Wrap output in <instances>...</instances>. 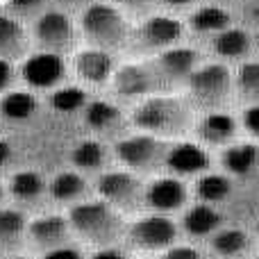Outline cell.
I'll return each instance as SVG.
<instances>
[{
    "label": "cell",
    "instance_id": "37",
    "mask_svg": "<svg viewBox=\"0 0 259 259\" xmlns=\"http://www.w3.org/2000/svg\"><path fill=\"white\" fill-rule=\"evenodd\" d=\"M116 3L123 5V7H127L130 12H146V9L152 5V0H116Z\"/></svg>",
    "mask_w": 259,
    "mask_h": 259
},
{
    "label": "cell",
    "instance_id": "23",
    "mask_svg": "<svg viewBox=\"0 0 259 259\" xmlns=\"http://www.w3.org/2000/svg\"><path fill=\"white\" fill-rule=\"evenodd\" d=\"M36 36H39L41 44L53 48V50L66 48V46L73 41V25H71L66 14L48 12L39 18V23H36Z\"/></svg>",
    "mask_w": 259,
    "mask_h": 259
},
{
    "label": "cell",
    "instance_id": "2",
    "mask_svg": "<svg viewBox=\"0 0 259 259\" xmlns=\"http://www.w3.org/2000/svg\"><path fill=\"white\" fill-rule=\"evenodd\" d=\"M130 121L137 127V132L152 134L164 141H173L175 137H182L189 127H193L191 107L182 98L161 94H152L139 100Z\"/></svg>",
    "mask_w": 259,
    "mask_h": 259
},
{
    "label": "cell",
    "instance_id": "20",
    "mask_svg": "<svg viewBox=\"0 0 259 259\" xmlns=\"http://www.w3.org/2000/svg\"><path fill=\"white\" fill-rule=\"evenodd\" d=\"M82 114H84L87 127L94 134H98L96 139H100V141H103V137L116 134L123 127V112L118 109V105L109 103V100H91L84 105Z\"/></svg>",
    "mask_w": 259,
    "mask_h": 259
},
{
    "label": "cell",
    "instance_id": "19",
    "mask_svg": "<svg viewBox=\"0 0 259 259\" xmlns=\"http://www.w3.org/2000/svg\"><path fill=\"white\" fill-rule=\"evenodd\" d=\"M23 77L30 87L48 89L64 77V62L57 53H39L30 57L23 66Z\"/></svg>",
    "mask_w": 259,
    "mask_h": 259
},
{
    "label": "cell",
    "instance_id": "25",
    "mask_svg": "<svg viewBox=\"0 0 259 259\" xmlns=\"http://www.w3.org/2000/svg\"><path fill=\"white\" fill-rule=\"evenodd\" d=\"M214 50L223 59H241L250 53V34L237 27H225L216 36Z\"/></svg>",
    "mask_w": 259,
    "mask_h": 259
},
{
    "label": "cell",
    "instance_id": "30",
    "mask_svg": "<svg viewBox=\"0 0 259 259\" xmlns=\"http://www.w3.org/2000/svg\"><path fill=\"white\" fill-rule=\"evenodd\" d=\"M230 25V14L221 7H202L191 16V27L196 32H221Z\"/></svg>",
    "mask_w": 259,
    "mask_h": 259
},
{
    "label": "cell",
    "instance_id": "28",
    "mask_svg": "<svg viewBox=\"0 0 259 259\" xmlns=\"http://www.w3.org/2000/svg\"><path fill=\"white\" fill-rule=\"evenodd\" d=\"M87 103H89L87 100V91L80 89V87H64V89H57L50 96V107L59 114L82 112Z\"/></svg>",
    "mask_w": 259,
    "mask_h": 259
},
{
    "label": "cell",
    "instance_id": "35",
    "mask_svg": "<svg viewBox=\"0 0 259 259\" xmlns=\"http://www.w3.org/2000/svg\"><path fill=\"white\" fill-rule=\"evenodd\" d=\"M41 259H87V252L84 248H80V243H66V246L46 250Z\"/></svg>",
    "mask_w": 259,
    "mask_h": 259
},
{
    "label": "cell",
    "instance_id": "13",
    "mask_svg": "<svg viewBox=\"0 0 259 259\" xmlns=\"http://www.w3.org/2000/svg\"><path fill=\"white\" fill-rule=\"evenodd\" d=\"M193 127H196L198 143H202L205 148H225L239 134L237 118L228 112H221V109L205 112Z\"/></svg>",
    "mask_w": 259,
    "mask_h": 259
},
{
    "label": "cell",
    "instance_id": "34",
    "mask_svg": "<svg viewBox=\"0 0 259 259\" xmlns=\"http://www.w3.org/2000/svg\"><path fill=\"white\" fill-rule=\"evenodd\" d=\"M87 259H134V255L123 243H116V246L94 248V250L87 252Z\"/></svg>",
    "mask_w": 259,
    "mask_h": 259
},
{
    "label": "cell",
    "instance_id": "11",
    "mask_svg": "<svg viewBox=\"0 0 259 259\" xmlns=\"http://www.w3.org/2000/svg\"><path fill=\"white\" fill-rule=\"evenodd\" d=\"M202 246H205L207 259H248L255 252L257 241L252 230L225 223Z\"/></svg>",
    "mask_w": 259,
    "mask_h": 259
},
{
    "label": "cell",
    "instance_id": "46",
    "mask_svg": "<svg viewBox=\"0 0 259 259\" xmlns=\"http://www.w3.org/2000/svg\"><path fill=\"white\" fill-rule=\"evenodd\" d=\"M0 196H3V187H0Z\"/></svg>",
    "mask_w": 259,
    "mask_h": 259
},
{
    "label": "cell",
    "instance_id": "22",
    "mask_svg": "<svg viewBox=\"0 0 259 259\" xmlns=\"http://www.w3.org/2000/svg\"><path fill=\"white\" fill-rule=\"evenodd\" d=\"M71 161L77 173L82 175H98L107 170L109 164V150L100 139H84L80 141L71 152Z\"/></svg>",
    "mask_w": 259,
    "mask_h": 259
},
{
    "label": "cell",
    "instance_id": "39",
    "mask_svg": "<svg viewBox=\"0 0 259 259\" xmlns=\"http://www.w3.org/2000/svg\"><path fill=\"white\" fill-rule=\"evenodd\" d=\"M39 3L41 0H12V7L18 9V12H30V9H34Z\"/></svg>",
    "mask_w": 259,
    "mask_h": 259
},
{
    "label": "cell",
    "instance_id": "40",
    "mask_svg": "<svg viewBox=\"0 0 259 259\" xmlns=\"http://www.w3.org/2000/svg\"><path fill=\"white\" fill-rule=\"evenodd\" d=\"M12 157V148H9L7 141H0V166H5Z\"/></svg>",
    "mask_w": 259,
    "mask_h": 259
},
{
    "label": "cell",
    "instance_id": "43",
    "mask_svg": "<svg viewBox=\"0 0 259 259\" xmlns=\"http://www.w3.org/2000/svg\"><path fill=\"white\" fill-rule=\"evenodd\" d=\"M248 259H259V252L255 250V252H252V255H250V257H248Z\"/></svg>",
    "mask_w": 259,
    "mask_h": 259
},
{
    "label": "cell",
    "instance_id": "9",
    "mask_svg": "<svg viewBox=\"0 0 259 259\" xmlns=\"http://www.w3.org/2000/svg\"><path fill=\"white\" fill-rule=\"evenodd\" d=\"M211 168L209 148L191 139H178L168 143V150L164 157V173H170L180 180H196L205 170Z\"/></svg>",
    "mask_w": 259,
    "mask_h": 259
},
{
    "label": "cell",
    "instance_id": "45",
    "mask_svg": "<svg viewBox=\"0 0 259 259\" xmlns=\"http://www.w3.org/2000/svg\"><path fill=\"white\" fill-rule=\"evenodd\" d=\"M12 259H30V257H12Z\"/></svg>",
    "mask_w": 259,
    "mask_h": 259
},
{
    "label": "cell",
    "instance_id": "15",
    "mask_svg": "<svg viewBox=\"0 0 259 259\" xmlns=\"http://www.w3.org/2000/svg\"><path fill=\"white\" fill-rule=\"evenodd\" d=\"M259 168V146L255 141H232L221 148V170L232 180L250 178Z\"/></svg>",
    "mask_w": 259,
    "mask_h": 259
},
{
    "label": "cell",
    "instance_id": "16",
    "mask_svg": "<svg viewBox=\"0 0 259 259\" xmlns=\"http://www.w3.org/2000/svg\"><path fill=\"white\" fill-rule=\"evenodd\" d=\"M191 187V200L205 202V205L221 207L223 202H228L234 193V180L230 175H225L223 170H205L202 175H198L196 180L189 182Z\"/></svg>",
    "mask_w": 259,
    "mask_h": 259
},
{
    "label": "cell",
    "instance_id": "21",
    "mask_svg": "<svg viewBox=\"0 0 259 259\" xmlns=\"http://www.w3.org/2000/svg\"><path fill=\"white\" fill-rule=\"evenodd\" d=\"M137 36L141 41V48L166 50V48H173V44L182 36V25L168 16H155L143 23Z\"/></svg>",
    "mask_w": 259,
    "mask_h": 259
},
{
    "label": "cell",
    "instance_id": "6",
    "mask_svg": "<svg viewBox=\"0 0 259 259\" xmlns=\"http://www.w3.org/2000/svg\"><path fill=\"white\" fill-rule=\"evenodd\" d=\"M187 87L193 105H198L205 112H214V109L223 107L225 100L230 98L232 75L223 64H205L189 75Z\"/></svg>",
    "mask_w": 259,
    "mask_h": 259
},
{
    "label": "cell",
    "instance_id": "42",
    "mask_svg": "<svg viewBox=\"0 0 259 259\" xmlns=\"http://www.w3.org/2000/svg\"><path fill=\"white\" fill-rule=\"evenodd\" d=\"M252 234H255V241L259 243V221L255 223V228H252Z\"/></svg>",
    "mask_w": 259,
    "mask_h": 259
},
{
    "label": "cell",
    "instance_id": "12",
    "mask_svg": "<svg viewBox=\"0 0 259 259\" xmlns=\"http://www.w3.org/2000/svg\"><path fill=\"white\" fill-rule=\"evenodd\" d=\"M25 234L30 237V241L34 243V246H39L44 252L75 241L66 214H55V211L53 214H41V216H36V219L27 221Z\"/></svg>",
    "mask_w": 259,
    "mask_h": 259
},
{
    "label": "cell",
    "instance_id": "29",
    "mask_svg": "<svg viewBox=\"0 0 259 259\" xmlns=\"http://www.w3.org/2000/svg\"><path fill=\"white\" fill-rule=\"evenodd\" d=\"M237 91L248 105L259 103V62H246L239 66Z\"/></svg>",
    "mask_w": 259,
    "mask_h": 259
},
{
    "label": "cell",
    "instance_id": "4",
    "mask_svg": "<svg viewBox=\"0 0 259 259\" xmlns=\"http://www.w3.org/2000/svg\"><path fill=\"white\" fill-rule=\"evenodd\" d=\"M143 187H146V180L121 166L103 170L91 182L94 196L105 205H109L114 211H118L125 221L146 211L143 209Z\"/></svg>",
    "mask_w": 259,
    "mask_h": 259
},
{
    "label": "cell",
    "instance_id": "24",
    "mask_svg": "<svg viewBox=\"0 0 259 259\" xmlns=\"http://www.w3.org/2000/svg\"><path fill=\"white\" fill-rule=\"evenodd\" d=\"M75 71L89 84H105L114 73V64L107 50L91 48L75 57Z\"/></svg>",
    "mask_w": 259,
    "mask_h": 259
},
{
    "label": "cell",
    "instance_id": "1",
    "mask_svg": "<svg viewBox=\"0 0 259 259\" xmlns=\"http://www.w3.org/2000/svg\"><path fill=\"white\" fill-rule=\"evenodd\" d=\"M66 219L75 243H82L89 250L123 243V232H125L127 221L96 196L68 207Z\"/></svg>",
    "mask_w": 259,
    "mask_h": 259
},
{
    "label": "cell",
    "instance_id": "10",
    "mask_svg": "<svg viewBox=\"0 0 259 259\" xmlns=\"http://www.w3.org/2000/svg\"><path fill=\"white\" fill-rule=\"evenodd\" d=\"M175 219H178L182 241H191L198 243V246H202L216 230L225 225V216L221 207L205 205V202H196V200L189 202Z\"/></svg>",
    "mask_w": 259,
    "mask_h": 259
},
{
    "label": "cell",
    "instance_id": "27",
    "mask_svg": "<svg viewBox=\"0 0 259 259\" xmlns=\"http://www.w3.org/2000/svg\"><path fill=\"white\" fill-rule=\"evenodd\" d=\"M9 191L18 200H34L46 191V180L34 170H21V173H16L12 178Z\"/></svg>",
    "mask_w": 259,
    "mask_h": 259
},
{
    "label": "cell",
    "instance_id": "17",
    "mask_svg": "<svg viewBox=\"0 0 259 259\" xmlns=\"http://www.w3.org/2000/svg\"><path fill=\"white\" fill-rule=\"evenodd\" d=\"M46 191H48V196L55 202L64 205L66 209L94 196L91 182L87 180V175L77 173V170H62V173H57L46 184Z\"/></svg>",
    "mask_w": 259,
    "mask_h": 259
},
{
    "label": "cell",
    "instance_id": "36",
    "mask_svg": "<svg viewBox=\"0 0 259 259\" xmlns=\"http://www.w3.org/2000/svg\"><path fill=\"white\" fill-rule=\"evenodd\" d=\"M241 127L246 130L250 137L259 139V103H252L243 109V116H241Z\"/></svg>",
    "mask_w": 259,
    "mask_h": 259
},
{
    "label": "cell",
    "instance_id": "32",
    "mask_svg": "<svg viewBox=\"0 0 259 259\" xmlns=\"http://www.w3.org/2000/svg\"><path fill=\"white\" fill-rule=\"evenodd\" d=\"M23 32L16 21L7 16H0V53H14L21 46Z\"/></svg>",
    "mask_w": 259,
    "mask_h": 259
},
{
    "label": "cell",
    "instance_id": "33",
    "mask_svg": "<svg viewBox=\"0 0 259 259\" xmlns=\"http://www.w3.org/2000/svg\"><path fill=\"white\" fill-rule=\"evenodd\" d=\"M155 259H207V252L202 246L191 241H178L164 252H159Z\"/></svg>",
    "mask_w": 259,
    "mask_h": 259
},
{
    "label": "cell",
    "instance_id": "31",
    "mask_svg": "<svg viewBox=\"0 0 259 259\" xmlns=\"http://www.w3.org/2000/svg\"><path fill=\"white\" fill-rule=\"evenodd\" d=\"M27 230V219L18 209H0V241H16Z\"/></svg>",
    "mask_w": 259,
    "mask_h": 259
},
{
    "label": "cell",
    "instance_id": "7",
    "mask_svg": "<svg viewBox=\"0 0 259 259\" xmlns=\"http://www.w3.org/2000/svg\"><path fill=\"white\" fill-rule=\"evenodd\" d=\"M191 202V187L187 180L170 173H157L146 180L143 187V209L152 214L178 216Z\"/></svg>",
    "mask_w": 259,
    "mask_h": 259
},
{
    "label": "cell",
    "instance_id": "3",
    "mask_svg": "<svg viewBox=\"0 0 259 259\" xmlns=\"http://www.w3.org/2000/svg\"><path fill=\"white\" fill-rule=\"evenodd\" d=\"M178 241H182L178 219L152 214V211H141L139 216L130 219L125 223V232H123V246L132 255L157 257Z\"/></svg>",
    "mask_w": 259,
    "mask_h": 259
},
{
    "label": "cell",
    "instance_id": "38",
    "mask_svg": "<svg viewBox=\"0 0 259 259\" xmlns=\"http://www.w3.org/2000/svg\"><path fill=\"white\" fill-rule=\"evenodd\" d=\"M9 80H12V68L5 59H0V89H5Z\"/></svg>",
    "mask_w": 259,
    "mask_h": 259
},
{
    "label": "cell",
    "instance_id": "8",
    "mask_svg": "<svg viewBox=\"0 0 259 259\" xmlns=\"http://www.w3.org/2000/svg\"><path fill=\"white\" fill-rule=\"evenodd\" d=\"M82 30L98 50H112L125 44L127 25L118 9L109 5H91L82 16Z\"/></svg>",
    "mask_w": 259,
    "mask_h": 259
},
{
    "label": "cell",
    "instance_id": "5",
    "mask_svg": "<svg viewBox=\"0 0 259 259\" xmlns=\"http://www.w3.org/2000/svg\"><path fill=\"white\" fill-rule=\"evenodd\" d=\"M168 143L170 141H164V139L146 132L123 134L114 143V157L121 168L146 180L157 173H164V157L168 150Z\"/></svg>",
    "mask_w": 259,
    "mask_h": 259
},
{
    "label": "cell",
    "instance_id": "44",
    "mask_svg": "<svg viewBox=\"0 0 259 259\" xmlns=\"http://www.w3.org/2000/svg\"><path fill=\"white\" fill-rule=\"evenodd\" d=\"M64 3H82V0H64Z\"/></svg>",
    "mask_w": 259,
    "mask_h": 259
},
{
    "label": "cell",
    "instance_id": "14",
    "mask_svg": "<svg viewBox=\"0 0 259 259\" xmlns=\"http://www.w3.org/2000/svg\"><path fill=\"white\" fill-rule=\"evenodd\" d=\"M161 87L159 73L150 71L148 66H123L114 73V91L123 98H148Z\"/></svg>",
    "mask_w": 259,
    "mask_h": 259
},
{
    "label": "cell",
    "instance_id": "18",
    "mask_svg": "<svg viewBox=\"0 0 259 259\" xmlns=\"http://www.w3.org/2000/svg\"><path fill=\"white\" fill-rule=\"evenodd\" d=\"M198 68V53L191 48H166L157 62L161 84H187L189 75Z\"/></svg>",
    "mask_w": 259,
    "mask_h": 259
},
{
    "label": "cell",
    "instance_id": "47",
    "mask_svg": "<svg viewBox=\"0 0 259 259\" xmlns=\"http://www.w3.org/2000/svg\"><path fill=\"white\" fill-rule=\"evenodd\" d=\"M257 39H259V34H257Z\"/></svg>",
    "mask_w": 259,
    "mask_h": 259
},
{
    "label": "cell",
    "instance_id": "41",
    "mask_svg": "<svg viewBox=\"0 0 259 259\" xmlns=\"http://www.w3.org/2000/svg\"><path fill=\"white\" fill-rule=\"evenodd\" d=\"M168 5H173V7H184V5H191L193 0H166Z\"/></svg>",
    "mask_w": 259,
    "mask_h": 259
},
{
    "label": "cell",
    "instance_id": "26",
    "mask_svg": "<svg viewBox=\"0 0 259 259\" xmlns=\"http://www.w3.org/2000/svg\"><path fill=\"white\" fill-rule=\"evenodd\" d=\"M0 112L9 121H27L36 112V98L27 91H12L3 98Z\"/></svg>",
    "mask_w": 259,
    "mask_h": 259
}]
</instances>
